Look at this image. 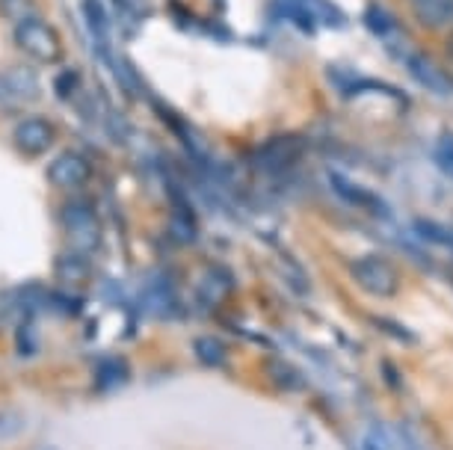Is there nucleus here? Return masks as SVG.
<instances>
[{
    "instance_id": "obj_7",
    "label": "nucleus",
    "mask_w": 453,
    "mask_h": 450,
    "mask_svg": "<svg viewBox=\"0 0 453 450\" xmlns=\"http://www.w3.org/2000/svg\"><path fill=\"white\" fill-rule=\"evenodd\" d=\"M329 184H332V190H335V196L344 199L347 205H353L358 210H367L371 217H391V210H388L386 202H382V196H376L373 190H367V187H362V184L349 181L347 175L329 172Z\"/></svg>"
},
{
    "instance_id": "obj_14",
    "label": "nucleus",
    "mask_w": 453,
    "mask_h": 450,
    "mask_svg": "<svg viewBox=\"0 0 453 450\" xmlns=\"http://www.w3.org/2000/svg\"><path fill=\"white\" fill-rule=\"evenodd\" d=\"M193 353H196V359H199L202 364H208V368H222L226 359H228L226 344H222L219 338H211V335L196 338V341H193Z\"/></svg>"
},
{
    "instance_id": "obj_17",
    "label": "nucleus",
    "mask_w": 453,
    "mask_h": 450,
    "mask_svg": "<svg viewBox=\"0 0 453 450\" xmlns=\"http://www.w3.org/2000/svg\"><path fill=\"white\" fill-rule=\"evenodd\" d=\"M83 15H87L89 30L96 33V39H107L110 24H107V12L101 6V0H83Z\"/></svg>"
},
{
    "instance_id": "obj_6",
    "label": "nucleus",
    "mask_w": 453,
    "mask_h": 450,
    "mask_svg": "<svg viewBox=\"0 0 453 450\" xmlns=\"http://www.w3.org/2000/svg\"><path fill=\"white\" fill-rule=\"evenodd\" d=\"M92 178V164L78 151H65L48 164V181L59 190H78Z\"/></svg>"
},
{
    "instance_id": "obj_12",
    "label": "nucleus",
    "mask_w": 453,
    "mask_h": 450,
    "mask_svg": "<svg viewBox=\"0 0 453 450\" xmlns=\"http://www.w3.org/2000/svg\"><path fill=\"white\" fill-rule=\"evenodd\" d=\"M415 19L426 30H439L453 21V0H424V4H415Z\"/></svg>"
},
{
    "instance_id": "obj_5",
    "label": "nucleus",
    "mask_w": 453,
    "mask_h": 450,
    "mask_svg": "<svg viewBox=\"0 0 453 450\" xmlns=\"http://www.w3.org/2000/svg\"><path fill=\"white\" fill-rule=\"evenodd\" d=\"M303 149H305L303 137H296V133H279V137L267 140L255 151V164H258L264 172H281V169L296 164Z\"/></svg>"
},
{
    "instance_id": "obj_24",
    "label": "nucleus",
    "mask_w": 453,
    "mask_h": 450,
    "mask_svg": "<svg viewBox=\"0 0 453 450\" xmlns=\"http://www.w3.org/2000/svg\"><path fill=\"white\" fill-rule=\"evenodd\" d=\"M444 57L453 59V30L448 33V39H444Z\"/></svg>"
},
{
    "instance_id": "obj_20",
    "label": "nucleus",
    "mask_w": 453,
    "mask_h": 450,
    "mask_svg": "<svg viewBox=\"0 0 453 450\" xmlns=\"http://www.w3.org/2000/svg\"><path fill=\"white\" fill-rule=\"evenodd\" d=\"M415 232L421 234L424 240L439 243V246H444V249H450V252H453V234L448 232V228L435 225V223H430V219H418V223H415Z\"/></svg>"
},
{
    "instance_id": "obj_8",
    "label": "nucleus",
    "mask_w": 453,
    "mask_h": 450,
    "mask_svg": "<svg viewBox=\"0 0 453 450\" xmlns=\"http://www.w3.org/2000/svg\"><path fill=\"white\" fill-rule=\"evenodd\" d=\"M409 72L421 83L424 89L435 92V95H450L453 92V78L441 69L430 54H412L409 57Z\"/></svg>"
},
{
    "instance_id": "obj_26",
    "label": "nucleus",
    "mask_w": 453,
    "mask_h": 450,
    "mask_svg": "<svg viewBox=\"0 0 453 450\" xmlns=\"http://www.w3.org/2000/svg\"><path fill=\"white\" fill-rule=\"evenodd\" d=\"M36 450H54V447H36Z\"/></svg>"
},
{
    "instance_id": "obj_11",
    "label": "nucleus",
    "mask_w": 453,
    "mask_h": 450,
    "mask_svg": "<svg viewBox=\"0 0 453 450\" xmlns=\"http://www.w3.org/2000/svg\"><path fill=\"white\" fill-rule=\"evenodd\" d=\"M6 83V92L10 98H21V101H30L39 95V83H36V72L30 65H15L6 74H0Z\"/></svg>"
},
{
    "instance_id": "obj_3",
    "label": "nucleus",
    "mask_w": 453,
    "mask_h": 450,
    "mask_svg": "<svg viewBox=\"0 0 453 450\" xmlns=\"http://www.w3.org/2000/svg\"><path fill=\"white\" fill-rule=\"evenodd\" d=\"M349 278L362 287L365 294L391 300L400 291V273L382 255H362V258L349 261Z\"/></svg>"
},
{
    "instance_id": "obj_19",
    "label": "nucleus",
    "mask_w": 453,
    "mask_h": 450,
    "mask_svg": "<svg viewBox=\"0 0 453 450\" xmlns=\"http://www.w3.org/2000/svg\"><path fill=\"white\" fill-rule=\"evenodd\" d=\"M433 160H435V166H439L444 175L453 178V131H444L441 137L435 140Z\"/></svg>"
},
{
    "instance_id": "obj_22",
    "label": "nucleus",
    "mask_w": 453,
    "mask_h": 450,
    "mask_svg": "<svg viewBox=\"0 0 453 450\" xmlns=\"http://www.w3.org/2000/svg\"><path fill=\"white\" fill-rule=\"evenodd\" d=\"M81 89V74L74 72V69H59V74L54 78V92H57V98H72L74 92Z\"/></svg>"
},
{
    "instance_id": "obj_1",
    "label": "nucleus",
    "mask_w": 453,
    "mask_h": 450,
    "mask_svg": "<svg viewBox=\"0 0 453 450\" xmlns=\"http://www.w3.org/2000/svg\"><path fill=\"white\" fill-rule=\"evenodd\" d=\"M12 39L21 54H27L30 59H36V63L57 65V63H63V57H65L63 36H59L54 24H48L42 15H33V19H24L15 24Z\"/></svg>"
},
{
    "instance_id": "obj_27",
    "label": "nucleus",
    "mask_w": 453,
    "mask_h": 450,
    "mask_svg": "<svg viewBox=\"0 0 453 450\" xmlns=\"http://www.w3.org/2000/svg\"><path fill=\"white\" fill-rule=\"evenodd\" d=\"M415 4H424V0H415Z\"/></svg>"
},
{
    "instance_id": "obj_9",
    "label": "nucleus",
    "mask_w": 453,
    "mask_h": 450,
    "mask_svg": "<svg viewBox=\"0 0 453 450\" xmlns=\"http://www.w3.org/2000/svg\"><path fill=\"white\" fill-rule=\"evenodd\" d=\"M358 450H415V447L400 427H391V423H373V427L365 430L362 441H358Z\"/></svg>"
},
{
    "instance_id": "obj_4",
    "label": "nucleus",
    "mask_w": 453,
    "mask_h": 450,
    "mask_svg": "<svg viewBox=\"0 0 453 450\" xmlns=\"http://www.w3.org/2000/svg\"><path fill=\"white\" fill-rule=\"evenodd\" d=\"M12 142H15V149H19L21 155L39 157V155H45V151L54 149L57 127L45 116H27V118H21V122L12 127Z\"/></svg>"
},
{
    "instance_id": "obj_2",
    "label": "nucleus",
    "mask_w": 453,
    "mask_h": 450,
    "mask_svg": "<svg viewBox=\"0 0 453 450\" xmlns=\"http://www.w3.org/2000/svg\"><path fill=\"white\" fill-rule=\"evenodd\" d=\"M59 225L68 237V243L74 246V252H98L101 249V217L96 214V208L89 202H65L59 208Z\"/></svg>"
},
{
    "instance_id": "obj_21",
    "label": "nucleus",
    "mask_w": 453,
    "mask_h": 450,
    "mask_svg": "<svg viewBox=\"0 0 453 450\" xmlns=\"http://www.w3.org/2000/svg\"><path fill=\"white\" fill-rule=\"evenodd\" d=\"M0 12H4L6 19H12L15 24H19L24 19H33V15H39V6H36V0H0Z\"/></svg>"
},
{
    "instance_id": "obj_23",
    "label": "nucleus",
    "mask_w": 453,
    "mask_h": 450,
    "mask_svg": "<svg viewBox=\"0 0 453 450\" xmlns=\"http://www.w3.org/2000/svg\"><path fill=\"white\" fill-rule=\"evenodd\" d=\"M19 294L15 291H0V329L15 324V311H19Z\"/></svg>"
},
{
    "instance_id": "obj_10",
    "label": "nucleus",
    "mask_w": 453,
    "mask_h": 450,
    "mask_svg": "<svg viewBox=\"0 0 453 450\" xmlns=\"http://www.w3.org/2000/svg\"><path fill=\"white\" fill-rule=\"evenodd\" d=\"M57 278L68 287L87 285L92 278V264L83 252H65L57 258Z\"/></svg>"
},
{
    "instance_id": "obj_15",
    "label": "nucleus",
    "mask_w": 453,
    "mask_h": 450,
    "mask_svg": "<svg viewBox=\"0 0 453 450\" xmlns=\"http://www.w3.org/2000/svg\"><path fill=\"white\" fill-rule=\"evenodd\" d=\"M169 232H173V237L178 243H193L196 234H199V228H196V217L193 210L187 205H178V210L173 214V219H169Z\"/></svg>"
},
{
    "instance_id": "obj_16",
    "label": "nucleus",
    "mask_w": 453,
    "mask_h": 450,
    "mask_svg": "<svg viewBox=\"0 0 453 450\" xmlns=\"http://www.w3.org/2000/svg\"><path fill=\"white\" fill-rule=\"evenodd\" d=\"M127 379V368H125V362H119V359H110V362H101L98 364V370H96V385L101 388V392H110V388H116V385H122V382Z\"/></svg>"
},
{
    "instance_id": "obj_18",
    "label": "nucleus",
    "mask_w": 453,
    "mask_h": 450,
    "mask_svg": "<svg viewBox=\"0 0 453 450\" xmlns=\"http://www.w3.org/2000/svg\"><path fill=\"white\" fill-rule=\"evenodd\" d=\"M365 24L376 33V36H388V33L395 30V19H391V12L382 10L380 4H371L365 10Z\"/></svg>"
},
{
    "instance_id": "obj_25",
    "label": "nucleus",
    "mask_w": 453,
    "mask_h": 450,
    "mask_svg": "<svg viewBox=\"0 0 453 450\" xmlns=\"http://www.w3.org/2000/svg\"><path fill=\"white\" fill-rule=\"evenodd\" d=\"M6 98H10V92H6V83L0 78V101H6Z\"/></svg>"
},
{
    "instance_id": "obj_13",
    "label": "nucleus",
    "mask_w": 453,
    "mask_h": 450,
    "mask_svg": "<svg viewBox=\"0 0 453 450\" xmlns=\"http://www.w3.org/2000/svg\"><path fill=\"white\" fill-rule=\"evenodd\" d=\"M145 305H149V311L160 314V317H166L175 309V296L166 278H155V282L145 287Z\"/></svg>"
}]
</instances>
